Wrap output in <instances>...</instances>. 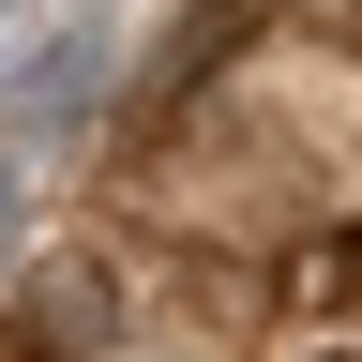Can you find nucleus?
I'll return each instance as SVG.
<instances>
[{"label":"nucleus","instance_id":"nucleus-3","mask_svg":"<svg viewBox=\"0 0 362 362\" xmlns=\"http://www.w3.org/2000/svg\"><path fill=\"white\" fill-rule=\"evenodd\" d=\"M0 16H16V0H0Z\"/></svg>","mask_w":362,"mask_h":362},{"label":"nucleus","instance_id":"nucleus-2","mask_svg":"<svg viewBox=\"0 0 362 362\" xmlns=\"http://www.w3.org/2000/svg\"><path fill=\"white\" fill-rule=\"evenodd\" d=\"M16 226H30V151H0V257H16Z\"/></svg>","mask_w":362,"mask_h":362},{"label":"nucleus","instance_id":"nucleus-1","mask_svg":"<svg viewBox=\"0 0 362 362\" xmlns=\"http://www.w3.org/2000/svg\"><path fill=\"white\" fill-rule=\"evenodd\" d=\"M106 61H121V16H106V0H61V16H45V45H30V76H16V151L76 136L90 90H106Z\"/></svg>","mask_w":362,"mask_h":362}]
</instances>
